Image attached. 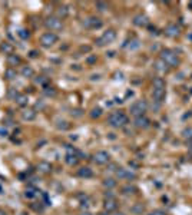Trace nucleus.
Returning <instances> with one entry per match:
<instances>
[{"label": "nucleus", "mask_w": 192, "mask_h": 215, "mask_svg": "<svg viewBox=\"0 0 192 215\" xmlns=\"http://www.w3.org/2000/svg\"><path fill=\"white\" fill-rule=\"evenodd\" d=\"M22 75H23V78H32L35 75V71L30 66H23L22 67Z\"/></svg>", "instance_id": "obj_23"}, {"label": "nucleus", "mask_w": 192, "mask_h": 215, "mask_svg": "<svg viewBox=\"0 0 192 215\" xmlns=\"http://www.w3.org/2000/svg\"><path fill=\"white\" fill-rule=\"evenodd\" d=\"M155 69H156L158 72H166L168 71V65L165 63L164 60L158 59L156 62H155Z\"/></svg>", "instance_id": "obj_21"}, {"label": "nucleus", "mask_w": 192, "mask_h": 215, "mask_svg": "<svg viewBox=\"0 0 192 215\" xmlns=\"http://www.w3.org/2000/svg\"><path fill=\"white\" fill-rule=\"evenodd\" d=\"M86 62H88V63H89V65L95 63V62H96V56H89V57H88V59H86Z\"/></svg>", "instance_id": "obj_39"}, {"label": "nucleus", "mask_w": 192, "mask_h": 215, "mask_svg": "<svg viewBox=\"0 0 192 215\" xmlns=\"http://www.w3.org/2000/svg\"><path fill=\"white\" fill-rule=\"evenodd\" d=\"M80 215H93V214H90V212H82Z\"/></svg>", "instance_id": "obj_45"}, {"label": "nucleus", "mask_w": 192, "mask_h": 215, "mask_svg": "<svg viewBox=\"0 0 192 215\" xmlns=\"http://www.w3.org/2000/svg\"><path fill=\"white\" fill-rule=\"evenodd\" d=\"M115 39H116V32H115L113 29H109V30H106V32L103 33L102 37L96 39V43L99 46H103V45H106V43H112Z\"/></svg>", "instance_id": "obj_6"}, {"label": "nucleus", "mask_w": 192, "mask_h": 215, "mask_svg": "<svg viewBox=\"0 0 192 215\" xmlns=\"http://www.w3.org/2000/svg\"><path fill=\"white\" fill-rule=\"evenodd\" d=\"M96 9L99 12H106L108 10V4L106 3H103V2H96Z\"/></svg>", "instance_id": "obj_33"}, {"label": "nucleus", "mask_w": 192, "mask_h": 215, "mask_svg": "<svg viewBox=\"0 0 192 215\" xmlns=\"http://www.w3.org/2000/svg\"><path fill=\"white\" fill-rule=\"evenodd\" d=\"M78 175L80 176V178H92L93 171L90 169L89 166H82V168L78 171Z\"/></svg>", "instance_id": "obj_16"}, {"label": "nucleus", "mask_w": 192, "mask_h": 215, "mask_svg": "<svg viewBox=\"0 0 192 215\" xmlns=\"http://www.w3.org/2000/svg\"><path fill=\"white\" fill-rule=\"evenodd\" d=\"M159 59L164 60L165 63H166L168 66H171V67H176L179 65V59H178V56H176V53H174L169 49L162 50L161 55H159Z\"/></svg>", "instance_id": "obj_2"}, {"label": "nucleus", "mask_w": 192, "mask_h": 215, "mask_svg": "<svg viewBox=\"0 0 192 215\" xmlns=\"http://www.w3.org/2000/svg\"><path fill=\"white\" fill-rule=\"evenodd\" d=\"M133 125H135V128H138V129H146V128L151 126V120H149V118H146L145 115H141V116L135 118Z\"/></svg>", "instance_id": "obj_10"}, {"label": "nucleus", "mask_w": 192, "mask_h": 215, "mask_svg": "<svg viewBox=\"0 0 192 215\" xmlns=\"http://www.w3.org/2000/svg\"><path fill=\"white\" fill-rule=\"evenodd\" d=\"M30 57H33V59L37 57V52H36V50H32V52H30Z\"/></svg>", "instance_id": "obj_42"}, {"label": "nucleus", "mask_w": 192, "mask_h": 215, "mask_svg": "<svg viewBox=\"0 0 192 215\" xmlns=\"http://www.w3.org/2000/svg\"><path fill=\"white\" fill-rule=\"evenodd\" d=\"M26 198H33V197H35V191H33V189H29V191H26Z\"/></svg>", "instance_id": "obj_38"}, {"label": "nucleus", "mask_w": 192, "mask_h": 215, "mask_svg": "<svg viewBox=\"0 0 192 215\" xmlns=\"http://www.w3.org/2000/svg\"><path fill=\"white\" fill-rule=\"evenodd\" d=\"M0 215H7V214H6V212H4V211H3V209H0Z\"/></svg>", "instance_id": "obj_46"}, {"label": "nucleus", "mask_w": 192, "mask_h": 215, "mask_svg": "<svg viewBox=\"0 0 192 215\" xmlns=\"http://www.w3.org/2000/svg\"><path fill=\"white\" fill-rule=\"evenodd\" d=\"M103 187L108 188V189H112V188L116 187V181L113 178H106V179L103 181Z\"/></svg>", "instance_id": "obj_25"}, {"label": "nucleus", "mask_w": 192, "mask_h": 215, "mask_svg": "<svg viewBox=\"0 0 192 215\" xmlns=\"http://www.w3.org/2000/svg\"><path fill=\"white\" fill-rule=\"evenodd\" d=\"M186 145H188V148H189V149H191V151H192V139H189V141L186 142Z\"/></svg>", "instance_id": "obj_43"}, {"label": "nucleus", "mask_w": 192, "mask_h": 215, "mask_svg": "<svg viewBox=\"0 0 192 215\" xmlns=\"http://www.w3.org/2000/svg\"><path fill=\"white\" fill-rule=\"evenodd\" d=\"M16 102H17L19 106H22V108H25L26 105H27L29 99H27V95H19L17 99H16Z\"/></svg>", "instance_id": "obj_24"}, {"label": "nucleus", "mask_w": 192, "mask_h": 215, "mask_svg": "<svg viewBox=\"0 0 192 215\" xmlns=\"http://www.w3.org/2000/svg\"><path fill=\"white\" fill-rule=\"evenodd\" d=\"M56 126H57V129H63V130H66V129L69 128V124L66 122V120H59Z\"/></svg>", "instance_id": "obj_35"}, {"label": "nucleus", "mask_w": 192, "mask_h": 215, "mask_svg": "<svg viewBox=\"0 0 192 215\" xmlns=\"http://www.w3.org/2000/svg\"><path fill=\"white\" fill-rule=\"evenodd\" d=\"M4 78L9 79V81L14 79V78H16V71H14L13 67H9V69H6V72H4Z\"/></svg>", "instance_id": "obj_27"}, {"label": "nucleus", "mask_w": 192, "mask_h": 215, "mask_svg": "<svg viewBox=\"0 0 192 215\" xmlns=\"http://www.w3.org/2000/svg\"><path fill=\"white\" fill-rule=\"evenodd\" d=\"M129 165H132V166H135V168H138V164L133 162V161H132V162H129Z\"/></svg>", "instance_id": "obj_44"}, {"label": "nucleus", "mask_w": 192, "mask_h": 215, "mask_svg": "<svg viewBox=\"0 0 192 215\" xmlns=\"http://www.w3.org/2000/svg\"><path fill=\"white\" fill-rule=\"evenodd\" d=\"M116 178L119 179H129V181H133L136 179V173L132 172L131 169H125V168H118L116 169Z\"/></svg>", "instance_id": "obj_7"}, {"label": "nucleus", "mask_w": 192, "mask_h": 215, "mask_svg": "<svg viewBox=\"0 0 192 215\" xmlns=\"http://www.w3.org/2000/svg\"><path fill=\"white\" fill-rule=\"evenodd\" d=\"M7 63H9V66H17V65L22 63V59L19 55H14V53H12V55H9L7 56Z\"/></svg>", "instance_id": "obj_15"}, {"label": "nucleus", "mask_w": 192, "mask_h": 215, "mask_svg": "<svg viewBox=\"0 0 192 215\" xmlns=\"http://www.w3.org/2000/svg\"><path fill=\"white\" fill-rule=\"evenodd\" d=\"M69 14V7L68 6H60L59 9H57V17L60 19H63V17H66Z\"/></svg>", "instance_id": "obj_22"}, {"label": "nucleus", "mask_w": 192, "mask_h": 215, "mask_svg": "<svg viewBox=\"0 0 192 215\" xmlns=\"http://www.w3.org/2000/svg\"><path fill=\"white\" fill-rule=\"evenodd\" d=\"M22 116H23L25 120H35L36 119V112L32 109H26L25 112L22 113Z\"/></svg>", "instance_id": "obj_19"}, {"label": "nucleus", "mask_w": 192, "mask_h": 215, "mask_svg": "<svg viewBox=\"0 0 192 215\" xmlns=\"http://www.w3.org/2000/svg\"><path fill=\"white\" fill-rule=\"evenodd\" d=\"M179 27L176 25H174V23H171V25H168L166 29H165V35L169 36V37H176V36H179Z\"/></svg>", "instance_id": "obj_11"}, {"label": "nucleus", "mask_w": 192, "mask_h": 215, "mask_svg": "<svg viewBox=\"0 0 192 215\" xmlns=\"http://www.w3.org/2000/svg\"><path fill=\"white\" fill-rule=\"evenodd\" d=\"M19 37H22V39H27L29 37V32L27 30H25V29H22V30H19Z\"/></svg>", "instance_id": "obj_36"}, {"label": "nucleus", "mask_w": 192, "mask_h": 215, "mask_svg": "<svg viewBox=\"0 0 192 215\" xmlns=\"http://www.w3.org/2000/svg\"><path fill=\"white\" fill-rule=\"evenodd\" d=\"M108 122H109L110 126H113V128H122V126H125V125L129 122V118L126 116L123 112L116 110V112H112L109 115Z\"/></svg>", "instance_id": "obj_1"}, {"label": "nucleus", "mask_w": 192, "mask_h": 215, "mask_svg": "<svg viewBox=\"0 0 192 215\" xmlns=\"http://www.w3.org/2000/svg\"><path fill=\"white\" fill-rule=\"evenodd\" d=\"M2 50L6 53L7 56H9V55L13 53V46H12L10 43H3V45H2Z\"/></svg>", "instance_id": "obj_29"}, {"label": "nucleus", "mask_w": 192, "mask_h": 215, "mask_svg": "<svg viewBox=\"0 0 192 215\" xmlns=\"http://www.w3.org/2000/svg\"><path fill=\"white\" fill-rule=\"evenodd\" d=\"M83 26L88 27V29H100L103 26V22L100 20L99 17L92 16V17H88L85 22H83Z\"/></svg>", "instance_id": "obj_9"}, {"label": "nucleus", "mask_w": 192, "mask_h": 215, "mask_svg": "<svg viewBox=\"0 0 192 215\" xmlns=\"http://www.w3.org/2000/svg\"><path fill=\"white\" fill-rule=\"evenodd\" d=\"M115 215H125L123 212H118V214H115Z\"/></svg>", "instance_id": "obj_47"}, {"label": "nucleus", "mask_w": 192, "mask_h": 215, "mask_svg": "<svg viewBox=\"0 0 192 215\" xmlns=\"http://www.w3.org/2000/svg\"><path fill=\"white\" fill-rule=\"evenodd\" d=\"M143 211H145V205H143V204H139V202H138V204H135L131 208V212H132V214H135V215H141Z\"/></svg>", "instance_id": "obj_20"}, {"label": "nucleus", "mask_w": 192, "mask_h": 215, "mask_svg": "<svg viewBox=\"0 0 192 215\" xmlns=\"http://www.w3.org/2000/svg\"><path fill=\"white\" fill-rule=\"evenodd\" d=\"M7 135V129L4 126H0V136H6Z\"/></svg>", "instance_id": "obj_40"}, {"label": "nucleus", "mask_w": 192, "mask_h": 215, "mask_svg": "<svg viewBox=\"0 0 192 215\" xmlns=\"http://www.w3.org/2000/svg\"><path fill=\"white\" fill-rule=\"evenodd\" d=\"M43 93H45L46 96H55L56 95V90H55L52 86H46V88L43 89Z\"/></svg>", "instance_id": "obj_32"}, {"label": "nucleus", "mask_w": 192, "mask_h": 215, "mask_svg": "<svg viewBox=\"0 0 192 215\" xmlns=\"http://www.w3.org/2000/svg\"><path fill=\"white\" fill-rule=\"evenodd\" d=\"M57 40H59V37H57V35H55L53 32H46L40 36V45H42L43 47H50V46H53L55 43H57Z\"/></svg>", "instance_id": "obj_4"}, {"label": "nucleus", "mask_w": 192, "mask_h": 215, "mask_svg": "<svg viewBox=\"0 0 192 215\" xmlns=\"http://www.w3.org/2000/svg\"><path fill=\"white\" fill-rule=\"evenodd\" d=\"M149 215H166V212L162 211V209H155V211H152Z\"/></svg>", "instance_id": "obj_37"}, {"label": "nucleus", "mask_w": 192, "mask_h": 215, "mask_svg": "<svg viewBox=\"0 0 192 215\" xmlns=\"http://www.w3.org/2000/svg\"><path fill=\"white\" fill-rule=\"evenodd\" d=\"M133 192H136V188L132 187V185H126V187L122 188V194L128 195V194H133Z\"/></svg>", "instance_id": "obj_30"}, {"label": "nucleus", "mask_w": 192, "mask_h": 215, "mask_svg": "<svg viewBox=\"0 0 192 215\" xmlns=\"http://www.w3.org/2000/svg\"><path fill=\"white\" fill-rule=\"evenodd\" d=\"M108 168H109V171H116L118 169L115 164H109V166H108Z\"/></svg>", "instance_id": "obj_41"}, {"label": "nucleus", "mask_w": 192, "mask_h": 215, "mask_svg": "<svg viewBox=\"0 0 192 215\" xmlns=\"http://www.w3.org/2000/svg\"><path fill=\"white\" fill-rule=\"evenodd\" d=\"M182 136L185 138V139H192V128L189 126V128H185V129L182 130Z\"/></svg>", "instance_id": "obj_31"}, {"label": "nucleus", "mask_w": 192, "mask_h": 215, "mask_svg": "<svg viewBox=\"0 0 192 215\" xmlns=\"http://www.w3.org/2000/svg\"><path fill=\"white\" fill-rule=\"evenodd\" d=\"M148 23H149V20H148V17H146L145 14H138V16L133 17V25L135 26L142 27V26H146Z\"/></svg>", "instance_id": "obj_14"}, {"label": "nucleus", "mask_w": 192, "mask_h": 215, "mask_svg": "<svg viewBox=\"0 0 192 215\" xmlns=\"http://www.w3.org/2000/svg\"><path fill=\"white\" fill-rule=\"evenodd\" d=\"M93 161H95L98 165H105V164H109L110 156L106 151H99L93 155Z\"/></svg>", "instance_id": "obj_8"}, {"label": "nucleus", "mask_w": 192, "mask_h": 215, "mask_svg": "<svg viewBox=\"0 0 192 215\" xmlns=\"http://www.w3.org/2000/svg\"><path fill=\"white\" fill-rule=\"evenodd\" d=\"M146 109H148V103H146V100H136L133 105H131V108H129V112H131V115H133V116H141V115H145Z\"/></svg>", "instance_id": "obj_3"}, {"label": "nucleus", "mask_w": 192, "mask_h": 215, "mask_svg": "<svg viewBox=\"0 0 192 215\" xmlns=\"http://www.w3.org/2000/svg\"><path fill=\"white\" fill-rule=\"evenodd\" d=\"M45 26H46L49 30H55V32L63 29V23H62V20L57 17V16H50V17H47L46 20H45Z\"/></svg>", "instance_id": "obj_5"}, {"label": "nucleus", "mask_w": 192, "mask_h": 215, "mask_svg": "<svg viewBox=\"0 0 192 215\" xmlns=\"http://www.w3.org/2000/svg\"><path fill=\"white\" fill-rule=\"evenodd\" d=\"M166 82L164 78H155L153 79V89H165Z\"/></svg>", "instance_id": "obj_18"}, {"label": "nucleus", "mask_w": 192, "mask_h": 215, "mask_svg": "<svg viewBox=\"0 0 192 215\" xmlns=\"http://www.w3.org/2000/svg\"><path fill=\"white\" fill-rule=\"evenodd\" d=\"M166 96V90L165 89H153L152 90V98L155 99V102L161 103Z\"/></svg>", "instance_id": "obj_12"}, {"label": "nucleus", "mask_w": 192, "mask_h": 215, "mask_svg": "<svg viewBox=\"0 0 192 215\" xmlns=\"http://www.w3.org/2000/svg\"><path fill=\"white\" fill-rule=\"evenodd\" d=\"M100 115H102V109H100V108H95V109H92V112H90V118H92V119L99 118Z\"/></svg>", "instance_id": "obj_34"}, {"label": "nucleus", "mask_w": 192, "mask_h": 215, "mask_svg": "<svg viewBox=\"0 0 192 215\" xmlns=\"http://www.w3.org/2000/svg\"><path fill=\"white\" fill-rule=\"evenodd\" d=\"M37 169L42 173H49L50 171H52V165H50L49 162H46V161H42V162H39V165H37Z\"/></svg>", "instance_id": "obj_17"}, {"label": "nucleus", "mask_w": 192, "mask_h": 215, "mask_svg": "<svg viewBox=\"0 0 192 215\" xmlns=\"http://www.w3.org/2000/svg\"><path fill=\"white\" fill-rule=\"evenodd\" d=\"M36 83H37V85H42L43 88H46L47 83H49V78H46V76H37V78H36Z\"/></svg>", "instance_id": "obj_28"}, {"label": "nucleus", "mask_w": 192, "mask_h": 215, "mask_svg": "<svg viewBox=\"0 0 192 215\" xmlns=\"http://www.w3.org/2000/svg\"><path fill=\"white\" fill-rule=\"evenodd\" d=\"M105 211H108V212H112V211H115V209L118 208V202H116V199L115 198H106L105 199Z\"/></svg>", "instance_id": "obj_13"}, {"label": "nucleus", "mask_w": 192, "mask_h": 215, "mask_svg": "<svg viewBox=\"0 0 192 215\" xmlns=\"http://www.w3.org/2000/svg\"><path fill=\"white\" fill-rule=\"evenodd\" d=\"M78 156H76V154H68V156H66V162L69 164V165H76L78 164Z\"/></svg>", "instance_id": "obj_26"}]
</instances>
